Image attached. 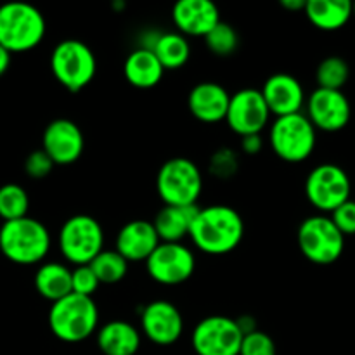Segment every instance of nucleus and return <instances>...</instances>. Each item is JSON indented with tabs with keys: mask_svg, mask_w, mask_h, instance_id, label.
I'll use <instances>...</instances> for the list:
<instances>
[{
	"mask_svg": "<svg viewBox=\"0 0 355 355\" xmlns=\"http://www.w3.org/2000/svg\"><path fill=\"white\" fill-rule=\"evenodd\" d=\"M189 236L200 252L215 257L227 255L243 241L245 222L232 207L210 205L198 210Z\"/></svg>",
	"mask_w": 355,
	"mask_h": 355,
	"instance_id": "f257e3e1",
	"label": "nucleus"
},
{
	"mask_svg": "<svg viewBox=\"0 0 355 355\" xmlns=\"http://www.w3.org/2000/svg\"><path fill=\"white\" fill-rule=\"evenodd\" d=\"M51 250V234L40 220L31 217L3 222L0 227V252L19 266L42 262Z\"/></svg>",
	"mask_w": 355,
	"mask_h": 355,
	"instance_id": "f03ea898",
	"label": "nucleus"
},
{
	"mask_svg": "<svg viewBox=\"0 0 355 355\" xmlns=\"http://www.w3.org/2000/svg\"><path fill=\"white\" fill-rule=\"evenodd\" d=\"M45 37V17L35 6L21 0L0 6V45L6 51L26 52Z\"/></svg>",
	"mask_w": 355,
	"mask_h": 355,
	"instance_id": "7ed1b4c3",
	"label": "nucleus"
},
{
	"mask_svg": "<svg viewBox=\"0 0 355 355\" xmlns=\"http://www.w3.org/2000/svg\"><path fill=\"white\" fill-rule=\"evenodd\" d=\"M99 324V311L90 297L69 293L54 302L49 311L52 335L66 343H78L90 338Z\"/></svg>",
	"mask_w": 355,
	"mask_h": 355,
	"instance_id": "20e7f679",
	"label": "nucleus"
},
{
	"mask_svg": "<svg viewBox=\"0 0 355 355\" xmlns=\"http://www.w3.org/2000/svg\"><path fill=\"white\" fill-rule=\"evenodd\" d=\"M156 191L166 207H193L203 191L200 166L182 156L168 159L158 170Z\"/></svg>",
	"mask_w": 355,
	"mask_h": 355,
	"instance_id": "39448f33",
	"label": "nucleus"
},
{
	"mask_svg": "<svg viewBox=\"0 0 355 355\" xmlns=\"http://www.w3.org/2000/svg\"><path fill=\"white\" fill-rule=\"evenodd\" d=\"M51 69L55 80L69 92H78L89 85L97 71L92 49L82 40H61L51 54Z\"/></svg>",
	"mask_w": 355,
	"mask_h": 355,
	"instance_id": "423d86ee",
	"label": "nucleus"
},
{
	"mask_svg": "<svg viewBox=\"0 0 355 355\" xmlns=\"http://www.w3.org/2000/svg\"><path fill=\"white\" fill-rule=\"evenodd\" d=\"M58 246L69 263L89 266L104 250V231L90 215H73L61 225Z\"/></svg>",
	"mask_w": 355,
	"mask_h": 355,
	"instance_id": "0eeeda50",
	"label": "nucleus"
},
{
	"mask_svg": "<svg viewBox=\"0 0 355 355\" xmlns=\"http://www.w3.org/2000/svg\"><path fill=\"white\" fill-rule=\"evenodd\" d=\"M315 128L304 113L276 118L269 132L272 151L288 163L305 162L315 149Z\"/></svg>",
	"mask_w": 355,
	"mask_h": 355,
	"instance_id": "6e6552de",
	"label": "nucleus"
},
{
	"mask_svg": "<svg viewBox=\"0 0 355 355\" xmlns=\"http://www.w3.org/2000/svg\"><path fill=\"white\" fill-rule=\"evenodd\" d=\"M298 246L307 260L318 266H329L342 257L345 236L336 229L328 215H312L298 227Z\"/></svg>",
	"mask_w": 355,
	"mask_h": 355,
	"instance_id": "1a4fd4ad",
	"label": "nucleus"
},
{
	"mask_svg": "<svg viewBox=\"0 0 355 355\" xmlns=\"http://www.w3.org/2000/svg\"><path fill=\"white\" fill-rule=\"evenodd\" d=\"M349 175L342 166L335 163H322L315 166L305 180V194L312 207L322 214H331L333 210L350 200Z\"/></svg>",
	"mask_w": 355,
	"mask_h": 355,
	"instance_id": "9d476101",
	"label": "nucleus"
},
{
	"mask_svg": "<svg viewBox=\"0 0 355 355\" xmlns=\"http://www.w3.org/2000/svg\"><path fill=\"white\" fill-rule=\"evenodd\" d=\"M149 277L163 286H177L193 277L194 253L182 243H159L146 260Z\"/></svg>",
	"mask_w": 355,
	"mask_h": 355,
	"instance_id": "9b49d317",
	"label": "nucleus"
},
{
	"mask_svg": "<svg viewBox=\"0 0 355 355\" xmlns=\"http://www.w3.org/2000/svg\"><path fill=\"white\" fill-rule=\"evenodd\" d=\"M243 335L234 319L210 315L194 328L191 343L198 355H239Z\"/></svg>",
	"mask_w": 355,
	"mask_h": 355,
	"instance_id": "f8f14e48",
	"label": "nucleus"
},
{
	"mask_svg": "<svg viewBox=\"0 0 355 355\" xmlns=\"http://www.w3.org/2000/svg\"><path fill=\"white\" fill-rule=\"evenodd\" d=\"M270 118L262 92L257 89H241L232 94L229 99L225 121L232 132L245 137V135L262 134Z\"/></svg>",
	"mask_w": 355,
	"mask_h": 355,
	"instance_id": "ddd939ff",
	"label": "nucleus"
},
{
	"mask_svg": "<svg viewBox=\"0 0 355 355\" xmlns=\"http://www.w3.org/2000/svg\"><path fill=\"white\" fill-rule=\"evenodd\" d=\"M315 130L338 132L349 125L352 107L342 90L315 89L307 99V114Z\"/></svg>",
	"mask_w": 355,
	"mask_h": 355,
	"instance_id": "4468645a",
	"label": "nucleus"
},
{
	"mask_svg": "<svg viewBox=\"0 0 355 355\" xmlns=\"http://www.w3.org/2000/svg\"><path fill=\"white\" fill-rule=\"evenodd\" d=\"M141 329L148 340L162 347L175 343L184 333V319L179 309L166 300H155L141 312Z\"/></svg>",
	"mask_w": 355,
	"mask_h": 355,
	"instance_id": "2eb2a0df",
	"label": "nucleus"
},
{
	"mask_svg": "<svg viewBox=\"0 0 355 355\" xmlns=\"http://www.w3.org/2000/svg\"><path fill=\"white\" fill-rule=\"evenodd\" d=\"M83 148H85L83 132L75 121L68 118H58L45 127L42 149L54 162V165H71L82 156Z\"/></svg>",
	"mask_w": 355,
	"mask_h": 355,
	"instance_id": "dca6fc26",
	"label": "nucleus"
},
{
	"mask_svg": "<svg viewBox=\"0 0 355 355\" xmlns=\"http://www.w3.org/2000/svg\"><path fill=\"white\" fill-rule=\"evenodd\" d=\"M172 19L184 37H207L222 21L211 0H179L172 9Z\"/></svg>",
	"mask_w": 355,
	"mask_h": 355,
	"instance_id": "f3484780",
	"label": "nucleus"
},
{
	"mask_svg": "<svg viewBox=\"0 0 355 355\" xmlns=\"http://www.w3.org/2000/svg\"><path fill=\"white\" fill-rule=\"evenodd\" d=\"M260 92L266 99L270 114H276V118L302 113L305 104L304 87L293 75L288 73H276L269 76Z\"/></svg>",
	"mask_w": 355,
	"mask_h": 355,
	"instance_id": "a211bd4d",
	"label": "nucleus"
},
{
	"mask_svg": "<svg viewBox=\"0 0 355 355\" xmlns=\"http://www.w3.org/2000/svg\"><path fill=\"white\" fill-rule=\"evenodd\" d=\"M159 243L162 241L156 234L153 222L139 218V220L127 222L118 231L114 250L127 262H146Z\"/></svg>",
	"mask_w": 355,
	"mask_h": 355,
	"instance_id": "6ab92c4d",
	"label": "nucleus"
},
{
	"mask_svg": "<svg viewBox=\"0 0 355 355\" xmlns=\"http://www.w3.org/2000/svg\"><path fill=\"white\" fill-rule=\"evenodd\" d=\"M227 90L215 82H201L191 89L187 96V106L193 116L203 123H217L225 120L229 107Z\"/></svg>",
	"mask_w": 355,
	"mask_h": 355,
	"instance_id": "aec40b11",
	"label": "nucleus"
},
{
	"mask_svg": "<svg viewBox=\"0 0 355 355\" xmlns=\"http://www.w3.org/2000/svg\"><path fill=\"white\" fill-rule=\"evenodd\" d=\"M127 82L135 89H153L162 82L165 69L149 49H135L127 55L123 64Z\"/></svg>",
	"mask_w": 355,
	"mask_h": 355,
	"instance_id": "412c9836",
	"label": "nucleus"
},
{
	"mask_svg": "<svg viewBox=\"0 0 355 355\" xmlns=\"http://www.w3.org/2000/svg\"><path fill=\"white\" fill-rule=\"evenodd\" d=\"M97 347L104 355H135L141 349V331L127 321H111L97 331Z\"/></svg>",
	"mask_w": 355,
	"mask_h": 355,
	"instance_id": "4be33fe9",
	"label": "nucleus"
},
{
	"mask_svg": "<svg viewBox=\"0 0 355 355\" xmlns=\"http://www.w3.org/2000/svg\"><path fill=\"white\" fill-rule=\"evenodd\" d=\"M200 207H163L156 214L153 225L162 243H182L189 236L191 225L196 218Z\"/></svg>",
	"mask_w": 355,
	"mask_h": 355,
	"instance_id": "5701e85b",
	"label": "nucleus"
},
{
	"mask_svg": "<svg viewBox=\"0 0 355 355\" xmlns=\"http://www.w3.org/2000/svg\"><path fill=\"white\" fill-rule=\"evenodd\" d=\"M304 10L309 21L322 31L340 30L354 16L349 0H307Z\"/></svg>",
	"mask_w": 355,
	"mask_h": 355,
	"instance_id": "b1692460",
	"label": "nucleus"
},
{
	"mask_svg": "<svg viewBox=\"0 0 355 355\" xmlns=\"http://www.w3.org/2000/svg\"><path fill=\"white\" fill-rule=\"evenodd\" d=\"M35 290L52 304L73 293L71 269L59 262H47L38 267L35 274Z\"/></svg>",
	"mask_w": 355,
	"mask_h": 355,
	"instance_id": "393cba45",
	"label": "nucleus"
},
{
	"mask_svg": "<svg viewBox=\"0 0 355 355\" xmlns=\"http://www.w3.org/2000/svg\"><path fill=\"white\" fill-rule=\"evenodd\" d=\"M163 69H179L189 61L191 45L187 38L179 31H166L159 33L151 49Z\"/></svg>",
	"mask_w": 355,
	"mask_h": 355,
	"instance_id": "a878e982",
	"label": "nucleus"
},
{
	"mask_svg": "<svg viewBox=\"0 0 355 355\" xmlns=\"http://www.w3.org/2000/svg\"><path fill=\"white\" fill-rule=\"evenodd\" d=\"M89 266L101 284L120 283L128 272V262L116 250H103Z\"/></svg>",
	"mask_w": 355,
	"mask_h": 355,
	"instance_id": "bb28decb",
	"label": "nucleus"
},
{
	"mask_svg": "<svg viewBox=\"0 0 355 355\" xmlns=\"http://www.w3.org/2000/svg\"><path fill=\"white\" fill-rule=\"evenodd\" d=\"M28 208H30V198L23 186L3 184L0 187V217L3 218V222L26 217Z\"/></svg>",
	"mask_w": 355,
	"mask_h": 355,
	"instance_id": "cd10ccee",
	"label": "nucleus"
},
{
	"mask_svg": "<svg viewBox=\"0 0 355 355\" xmlns=\"http://www.w3.org/2000/svg\"><path fill=\"white\" fill-rule=\"evenodd\" d=\"M350 68L345 59L338 55H329L319 62L315 69V80H318L319 89L328 90H342L343 85L349 82Z\"/></svg>",
	"mask_w": 355,
	"mask_h": 355,
	"instance_id": "c85d7f7f",
	"label": "nucleus"
},
{
	"mask_svg": "<svg viewBox=\"0 0 355 355\" xmlns=\"http://www.w3.org/2000/svg\"><path fill=\"white\" fill-rule=\"evenodd\" d=\"M205 42H207V47L210 49L211 54L218 55V58H229L236 52L239 45V37L238 31L231 26L229 23H220L210 31V33L205 37Z\"/></svg>",
	"mask_w": 355,
	"mask_h": 355,
	"instance_id": "c756f323",
	"label": "nucleus"
},
{
	"mask_svg": "<svg viewBox=\"0 0 355 355\" xmlns=\"http://www.w3.org/2000/svg\"><path fill=\"white\" fill-rule=\"evenodd\" d=\"M238 155L231 148H218L211 155L210 163H208V170H210L211 175L222 180L231 179L238 172Z\"/></svg>",
	"mask_w": 355,
	"mask_h": 355,
	"instance_id": "7c9ffc66",
	"label": "nucleus"
},
{
	"mask_svg": "<svg viewBox=\"0 0 355 355\" xmlns=\"http://www.w3.org/2000/svg\"><path fill=\"white\" fill-rule=\"evenodd\" d=\"M276 342L260 329L243 336L239 347V355H276Z\"/></svg>",
	"mask_w": 355,
	"mask_h": 355,
	"instance_id": "2f4dec72",
	"label": "nucleus"
},
{
	"mask_svg": "<svg viewBox=\"0 0 355 355\" xmlns=\"http://www.w3.org/2000/svg\"><path fill=\"white\" fill-rule=\"evenodd\" d=\"M96 274L90 269V266H78L71 270V290L73 293L82 295V297H90L96 293L99 288Z\"/></svg>",
	"mask_w": 355,
	"mask_h": 355,
	"instance_id": "473e14b6",
	"label": "nucleus"
},
{
	"mask_svg": "<svg viewBox=\"0 0 355 355\" xmlns=\"http://www.w3.org/2000/svg\"><path fill=\"white\" fill-rule=\"evenodd\" d=\"M52 168H54V162L45 155L44 149L31 151L24 159V172L31 179H44L52 172Z\"/></svg>",
	"mask_w": 355,
	"mask_h": 355,
	"instance_id": "72a5a7b5",
	"label": "nucleus"
},
{
	"mask_svg": "<svg viewBox=\"0 0 355 355\" xmlns=\"http://www.w3.org/2000/svg\"><path fill=\"white\" fill-rule=\"evenodd\" d=\"M333 224L343 236L355 234V201L349 200L331 211Z\"/></svg>",
	"mask_w": 355,
	"mask_h": 355,
	"instance_id": "f704fd0d",
	"label": "nucleus"
},
{
	"mask_svg": "<svg viewBox=\"0 0 355 355\" xmlns=\"http://www.w3.org/2000/svg\"><path fill=\"white\" fill-rule=\"evenodd\" d=\"M262 146L263 141L260 134L245 135V137H241V151L246 153V155H257V153H260Z\"/></svg>",
	"mask_w": 355,
	"mask_h": 355,
	"instance_id": "c9c22d12",
	"label": "nucleus"
},
{
	"mask_svg": "<svg viewBox=\"0 0 355 355\" xmlns=\"http://www.w3.org/2000/svg\"><path fill=\"white\" fill-rule=\"evenodd\" d=\"M236 324H238L239 331H241L243 336L250 335V333L257 331V321L252 318V315H239L238 319H234Z\"/></svg>",
	"mask_w": 355,
	"mask_h": 355,
	"instance_id": "e433bc0d",
	"label": "nucleus"
},
{
	"mask_svg": "<svg viewBox=\"0 0 355 355\" xmlns=\"http://www.w3.org/2000/svg\"><path fill=\"white\" fill-rule=\"evenodd\" d=\"M10 66V52L6 51V49L0 45V76L9 69Z\"/></svg>",
	"mask_w": 355,
	"mask_h": 355,
	"instance_id": "4c0bfd02",
	"label": "nucleus"
},
{
	"mask_svg": "<svg viewBox=\"0 0 355 355\" xmlns=\"http://www.w3.org/2000/svg\"><path fill=\"white\" fill-rule=\"evenodd\" d=\"M281 6L288 10L305 9V0H281Z\"/></svg>",
	"mask_w": 355,
	"mask_h": 355,
	"instance_id": "58836bf2",
	"label": "nucleus"
},
{
	"mask_svg": "<svg viewBox=\"0 0 355 355\" xmlns=\"http://www.w3.org/2000/svg\"><path fill=\"white\" fill-rule=\"evenodd\" d=\"M352 14L355 16V3H352Z\"/></svg>",
	"mask_w": 355,
	"mask_h": 355,
	"instance_id": "ea45409f",
	"label": "nucleus"
}]
</instances>
